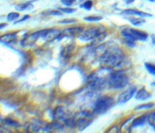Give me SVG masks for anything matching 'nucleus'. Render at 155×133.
Returning a JSON list of instances; mask_svg holds the SVG:
<instances>
[{
	"label": "nucleus",
	"instance_id": "31",
	"mask_svg": "<svg viewBox=\"0 0 155 133\" xmlns=\"http://www.w3.org/2000/svg\"><path fill=\"white\" fill-rule=\"evenodd\" d=\"M28 18H30V16H29L28 15H24L20 19H18V20L15 21L13 24H18V23L24 22V21H26L27 19H28Z\"/></svg>",
	"mask_w": 155,
	"mask_h": 133
},
{
	"label": "nucleus",
	"instance_id": "4",
	"mask_svg": "<svg viewBox=\"0 0 155 133\" xmlns=\"http://www.w3.org/2000/svg\"><path fill=\"white\" fill-rule=\"evenodd\" d=\"M120 34L124 38L132 39L135 41H145L148 36V33L145 31L131 27L122 29L120 31Z\"/></svg>",
	"mask_w": 155,
	"mask_h": 133
},
{
	"label": "nucleus",
	"instance_id": "15",
	"mask_svg": "<svg viewBox=\"0 0 155 133\" xmlns=\"http://www.w3.org/2000/svg\"><path fill=\"white\" fill-rule=\"evenodd\" d=\"M127 20L134 26H140L145 22V20L142 17L130 16L127 18Z\"/></svg>",
	"mask_w": 155,
	"mask_h": 133
},
{
	"label": "nucleus",
	"instance_id": "13",
	"mask_svg": "<svg viewBox=\"0 0 155 133\" xmlns=\"http://www.w3.org/2000/svg\"><path fill=\"white\" fill-rule=\"evenodd\" d=\"M18 31H13L4 34L1 37V41L4 43H10L12 42L17 36Z\"/></svg>",
	"mask_w": 155,
	"mask_h": 133
},
{
	"label": "nucleus",
	"instance_id": "20",
	"mask_svg": "<svg viewBox=\"0 0 155 133\" xmlns=\"http://www.w3.org/2000/svg\"><path fill=\"white\" fill-rule=\"evenodd\" d=\"M19 16H20V15L19 13L13 11V12H10L7 14L6 19L8 21L12 22V21H16L19 18Z\"/></svg>",
	"mask_w": 155,
	"mask_h": 133
},
{
	"label": "nucleus",
	"instance_id": "7",
	"mask_svg": "<svg viewBox=\"0 0 155 133\" xmlns=\"http://www.w3.org/2000/svg\"><path fill=\"white\" fill-rule=\"evenodd\" d=\"M44 31V29L30 33V34L24 37V39L21 42V44L23 47L33 45L40 37H41V36L42 35Z\"/></svg>",
	"mask_w": 155,
	"mask_h": 133
},
{
	"label": "nucleus",
	"instance_id": "17",
	"mask_svg": "<svg viewBox=\"0 0 155 133\" xmlns=\"http://www.w3.org/2000/svg\"><path fill=\"white\" fill-rule=\"evenodd\" d=\"M145 68L147 71L151 75L155 76V63L150 62H145L144 63Z\"/></svg>",
	"mask_w": 155,
	"mask_h": 133
},
{
	"label": "nucleus",
	"instance_id": "24",
	"mask_svg": "<svg viewBox=\"0 0 155 133\" xmlns=\"http://www.w3.org/2000/svg\"><path fill=\"white\" fill-rule=\"evenodd\" d=\"M59 10H60L62 13H67V14H70V13H74L77 10L74 8H71L70 7H59L58 8Z\"/></svg>",
	"mask_w": 155,
	"mask_h": 133
},
{
	"label": "nucleus",
	"instance_id": "14",
	"mask_svg": "<svg viewBox=\"0 0 155 133\" xmlns=\"http://www.w3.org/2000/svg\"><path fill=\"white\" fill-rule=\"evenodd\" d=\"M33 8V5L31 1L18 4L15 6V8L19 11L30 10Z\"/></svg>",
	"mask_w": 155,
	"mask_h": 133
},
{
	"label": "nucleus",
	"instance_id": "36",
	"mask_svg": "<svg viewBox=\"0 0 155 133\" xmlns=\"http://www.w3.org/2000/svg\"><path fill=\"white\" fill-rule=\"evenodd\" d=\"M145 1H149V2H155V0H145Z\"/></svg>",
	"mask_w": 155,
	"mask_h": 133
},
{
	"label": "nucleus",
	"instance_id": "8",
	"mask_svg": "<svg viewBox=\"0 0 155 133\" xmlns=\"http://www.w3.org/2000/svg\"><path fill=\"white\" fill-rule=\"evenodd\" d=\"M61 33V31L58 28L44 29L41 37L46 41H53L55 39H58Z\"/></svg>",
	"mask_w": 155,
	"mask_h": 133
},
{
	"label": "nucleus",
	"instance_id": "25",
	"mask_svg": "<svg viewBox=\"0 0 155 133\" xmlns=\"http://www.w3.org/2000/svg\"><path fill=\"white\" fill-rule=\"evenodd\" d=\"M44 15H51V16H62V12H61L60 10L58 9L56 10H47L45 11L43 13Z\"/></svg>",
	"mask_w": 155,
	"mask_h": 133
},
{
	"label": "nucleus",
	"instance_id": "28",
	"mask_svg": "<svg viewBox=\"0 0 155 133\" xmlns=\"http://www.w3.org/2000/svg\"><path fill=\"white\" fill-rule=\"evenodd\" d=\"M77 20L74 18H68V19H64L60 20L58 21V23L60 24H68L74 23Z\"/></svg>",
	"mask_w": 155,
	"mask_h": 133
},
{
	"label": "nucleus",
	"instance_id": "27",
	"mask_svg": "<svg viewBox=\"0 0 155 133\" xmlns=\"http://www.w3.org/2000/svg\"><path fill=\"white\" fill-rule=\"evenodd\" d=\"M65 124L69 128H74L76 126V121L74 118H69L65 120Z\"/></svg>",
	"mask_w": 155,
	"mask_h": 133
},
{
	"label": "nucleus",
	"instance_id": "26",
	"mask_svg": "<svg viewBox=\"0 0 155 133\" xmlns=\"http://www.w3.org/2000/svg\"><path fill=\"white\" fill-rule=\"evenodd\" d=\"M148 122L152 127L155 128V111L148 115Z\"/></svg>",
	"mask_w": 155,
	"mask_h": 133
},
{
	"label": "nucleus",
	"instance_id": "32",
	"mask_svg": "<svg viewBox=\"0 0 155 133\" xmlns=\"http://www.w3.org/2000/svg\"><path fill=\"white\" fill-rule=\"evenodd\" d=\"M118 131V127L117 126H113L108 129L107 132H117Z\"/></svg>",
	"mask_w": 155,
	"mask_h": 133
},
{
	"label": "nucleus",
	"instance_id": "34",
	"mask_svg": "<svg viewBox=\"0 0 155 133\" xmlns=\"http://www.w3.org/2000/svg\"><path fill=\"white\" fill-rule=\"evenodd\" d=\"M151 39L152 44L155 45V34L151 35Z\"/></svg>",
	"mask_w": 155,
	"mask_h": 133
},
{
	"label": "nucleus",
	"instance_id": "22",
	"mask_svg": "<svg viewBox=\"0 0 155 133\" xmlns=\"http://www.w3.org/2000/svg\"><path fill=\"white\" fill-rule=\"evenodd\" d=\"M103 19V17L101 16H88L84 18V19L88 22H97Z\"/></svg>",
	"mask_w": 155,
	"mask_h": 133
},
{
	"label": "nucleus",
	"instance_id": "21",
	"mask_svg": "<svg viewBox=\"0 0 155 133\" xmlns=\"http://www.w3.org/2000/svg\"><path fill=\"white\" fill-rule=\"evenodd\" d=\"M4 124H5L6 125H7L8 126H13L15 128H17L19 126L18 122L15 120L10 118H4Z\"/></svg>",
	"mask_w": 155,
	"mask_h": 133
},
{
	"label": "nucleus",
	"instance_id": "16",
	"mask_svg": "<svg viewBox=\"0 0 155 133\" xmlns=\"http://www.w3.org/2000/svg\"><path fill=\"white\" fill-rule=\"evenodd\" d=\"M155 105V103L153 102H148L145 103L140 104L136 106L134 108L135 110H142V109H147L153 108Z\"/></svg>",
	"mask_w": 155,
	"mask_h": 133
},
{
	"label": "nucleus",
	"instance_id": "10",
	"mask_svg": "<svg viewBox=\"0 0 155 133\" xmlns=\"http://www.w3.org/2000/svg\"><path fill=\"white\" fill-rule=\"evenodd\" d=\"M148 115L149 114H142L141 115H139L134 118L131 123L130 127L131 128H136L144 125L146 123V122H148Z\"/></svg>",
	"mask_w": 155,
	"mask_h": 133
},
{
	"label": "nucleus",
	"instance_id": "2",
	"mask_svg": "<svg viewBox=\"0 0 155 133\" xmlns=\"http://www.w3.org/2000/svg\"><path fill=\"white\" fill-rule=\"evenodd\" d=\"M129 83L128 76L123 70L110 71L108 76V86L111 89H120L125 88Z\"/></svg>",
	"mask_w": 155,
	"mask_h": 133
},
{
	"label": "nucleus",
	"instance_id": "3",
	"mask_svg": "<svg viewBox=\"0 0 155 133\" xmlns=\"http://www.w3.org/2000/svg\"><path fill=\"white\" fill-rule=\"evenodd\" d=\"M114 103V99L108 95H103L98 97L94 103L93 111L95 114H103L110 110Z\"/></svg>",
	"mask_w": 155,
	"mask_h": 133
},
{
	"label": "nucleus",
	"instance_id": "11",
	"mask_svg": "<svg viewBox=\"0 0 155 133\" xmlns=\"http://www.w3.org/2000/svg\"><path fill=\"white\" fill-rule=\"evenodd\" d=\"M151 96V93L145 87H142L137 90L134 97L137 100L145 101L150 99Z\"/></svg>",
	"mask_w": 155,
	"mask_h": 133
},
{
	"label": "nucleus",
	"instance_id": "29",
	"mask_svg": "<svg viewBox=\"0 0 155 133\" xmlns=\"http://www.w3.org/2000/svg\"><path fill=\"white\" fill-rule=\"evenodd\" d=\"M78 0H61V2L66 7H70L75 4Z\"/></svg>",
	"mask_w": 155,
	"mask_h": 133
},
{
	"label": "nucleus",
	"instance_id": "12",
	"mask_svg": "<svg viewBox=\"0 0 155 133\" xmlns=\"http://www.w3.org/2000/svg\"><path fill=\"white\" fill-rule=\"evenodd\" d=\"M92 120H90L88 117H80L76 121V126L79 131H83L87 127H88L92 123Z\"/></svg>",
	"mask_w": 155,
	"mask_h": 133
},
{
	"label": "nucleus",
	"instance_id": "23",
	"mask_svg": "<svg viewBox=\"0 0 155 133\" xmlns=\"http://www.w3.org/2000/svg\"><path fill=\"white\" fill-rule=\"evenodd\" d=\"M93 1L91 0H87L80 5V7L85 9L86 10H90L92 8Z\"/></svg>",
	"mask_w": 155,
	"mask_h": 133
},
{
	"label": "nucleus",
	"instance_id": "1",
	"mask_svg": "<svg viewBox=\"0 0 155 133\" xmlns=\"http://www.w3.org/2000/svg\"><path fill=\"white\" fill-rule=\"evenodd\" d=\"M97 51L101 53L99 60L102 67L111 69L112 68H120L124 66L125 62V54L122 50L115 45H110L105 44L98 46Z\"/></svg>",
	"mask_w": 155,
	"mask_h": 133
},
{
	"label": "nucleus",
	"instance_id": "9",
	"mask_svg": "<svg viewBox=\"0 0 155 133\" xmlns=\"http://www.w3.org/2000/svg\"><path fill=\"white\" fill-rule=\"evenodd\" d=\"M122 13L125 15L136 16L142 17V18H143L152 16V15L149 13L143 11H141V10H139L137 9H133V8L125 9L122 11Z\"/></svg>",
	"mask_w": 155,
	"mask_h": 133
},
{
	"label": "nucleus",
	"instance_id": "35",
	"mask_svg": "<svg viewBox=\"0 0 155 133\" xmlns=\"http://www.w3.org/2000/svg\"><path fill=\"white\" fill-rule=\"evenodd\" d=\"M7 25V24H6V23H1L0 25V29L2 30V28H5Z\"/></svg>",
	"mask_w": 155,
	"mask_h": 133
},
{
	"label": "nucleus",
	"instance_id": "5",
	"mask_svg": "<svg viewBox=\"0 0 155 133\" xmlns=\"http://www.w3.org/2000/svg\"><path fill=\"white\" fill-rule=\"evenodd\" d=\"M100 32V29L97 27H91L86 30H83L78 36V39L83 42L93 41L97 34Z\"/></svg>",
	"mask_w": 155,
	"mask_h": 133
},
{
	"label": "nucleus",
	"instance_id": "33",
	"mask_svg": "<svg viewBox=\"0 0 155 133\" xmlns=\"http://www.w3.org/2000/svg\"><path fill=\"white\" fill-rule=\"evenodd\" d=\"M123 1L127 4H130L133 3L135 0H123Z\"/></svg>",
	"mask_w": 155,
	"mask_h": 133
},
{
	"label": "nucleus",
	"instance_id": "19",
	"mask_svg": "<svg viewBox=\"0 0 155 133\" xmlns=\"http://www.w3.org/2000/svg\"><path fill=\"white\" fill-rule=\"evenodd\" d=\"M53 115H54V117H57V118H58L59 119H61V118H64V109H62V107H61V106H58V107L55 109V110H54V111Z\"/></svg>",
	"mask_w": 155,
	"mask_h": 133
},
{
	"label": "nucleus",
	"instance_id": "6",
	"mask_svg": "<svg viewBox=\"0 0 155 133\" xmlns=\"http://www.w3.org/2000/svg\"><path fill=\"white\" fill-rule=\"evenodd\" d=\"M137 90V87L136 86H130L119 95L117 98V103L119 104H124L127 102L134 96H135Z\"/></svg>",
	"mask_w": 155,
	"mask_h": 133
},
{
	"label": "nucleus",
	"instance_id": "30",
	"mask_svg": "<svg viewBox=\"0 0 155 133\" xmlns=\"http://www.w3.org/2000/svg\"><path fill=\"white\" fill-rule=\"evenodd\" d=\"M124 42L125 44L129 47H134L135 45H136V41H133L132 39H127V38H125V40H124Z\"/></svg>",
	"mask_w": 155,
	"mask_h": 133
},
{
	"label": "nucleus",
	"instance_id": "18",
	"mask_svg": "<svg viewBox=\"0 0 155 133\" xmlns=\"http://www.w3.org/2000/svg\"><path fill=\"white\" fill-rule=\"evenodd\" d=\"M106 36V33L104 31H100V32L97 34V36L93 40V42L95 44L102 42Z\"/></svg>",
	"mask_w": 155,
	"mask_h": 133
}]
</instances>
